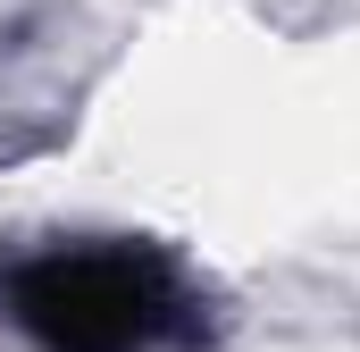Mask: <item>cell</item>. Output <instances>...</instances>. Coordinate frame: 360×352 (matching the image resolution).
<instances>
[{
    "label": "cell",
    "instance_id": "6da1fadb",
    "mask_svg": "<svg viewBox=\"0 0 360 352\" xmlns=\"http://www.w3.org/2000/svg\"><path fill=\"white\" fill-rule=\"evenodd\" d=\"M8 319L42 352H168L201 336V302L151 244H59L8 268Z\"/></svg>",
    "mask_w": 360,
    "mask_h": 352
}]
</instances>
